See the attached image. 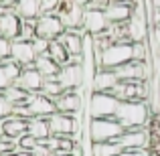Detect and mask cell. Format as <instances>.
<instances>
[{"instance_id":"6da1fadb","label":"cell","mask_w":160,"mask_h":156,"mask_svg":"<svg viewBox=\"0 0 160 156\" xmlns=\"http://www.w3.org/2000/svg\"><path fill=\"white\" fill-rule=\"evenodd\" d=\"M150 108L146 102H120L116 109V120L124 130H150Z\"/></svg>"},{"instance_id":"7a4b0ae2","label":"cell","mask_w":160,"mask_h":156,"mask_svg":"<svg viewBox=\"0 0 160 156\" xmlns=\"http://www.w3.org/2000/svg\"><path fill=\"white\" fill-rule=\"evenodd\" d=\"M126 130L120 126L116 118H99V120H91L87 126V138L89 142H113L124 134Z\"/></svg>"},{"instance_id":"3957f363","label":"cell","mask_w":160,"mask_h":156,"mask_svg":"<svg viewBox=\"0 0 160 156\" xmlns=\"http://www.w3.org/2000/svg\"><path fill=\"white\" fill-rule=\"evenodd\" d=\"M134 61V45L130 41L112 43L102 51V69H118L126 63Z\"/></svg>"},{"instance_id":"277c9868","label":"cell","mask_w":160,"mask_h":156,"mask_svg":"<svg viewBox=\"0 0 160 156\" xmlns=\"http://www.w3.org/2000/svg\"><path fill=\"white\" fill-rule=\"evenodd\" d=\"M120 105V99L112 93H93L89 95V103H87V116L91 120H99V118H113L116 109Z\"/></svg>"},{"instance_id":"5b68a950","label":"cell","mask_w":160,"mask_h":156,"mask_svg":"<svg viewBox=\"0 0 160 156\" xmlns=\"http://www.w3.org/2000/svg\"><path fill=\"white\" fill-rule=\"evenodd\" d=\"M57 79L65 91H77L79 93L81 85L85 87V71H83V65L67 63L65 67H61V73L57 75Z\"/></svg>"},{"instance_id":"8992f818","label":"cell","mask_w":160,"mask_h":156,"mask_svg":"<svg viewBox=\"0 0 160 156\" xmlns=\"http://www.w3.org/2000/svg\"><path fill=\"white\" fill-rule=\"evenodd\" d=\"M35 31H37V37H41V39L57 41L65 33V27H63L59 14H41L35 23Z\"/></svg>"},{"instance_id":"52a82bcc","label":"cell","mask_w":160,"mask_h":156,"mask_svg":"<svg viewBox=\"0 0 160 156\" xmlns=\"http://www.w3.org/2000/svg\"><path fill=\"white\" fill-rule=\"evenodd\" d=\"M109 20L106 16V10L102 8H85L83 14V31L91 37H99L103 33H108Z\"/></svg>"},{"instance_id":"ba28073f","label":"cell","mask_w":160,"mask_h":156,"mask_svg":"<svg viewBox=\"0 0 160 156\" xmlns=\"http://www.w3.org/2000/svg\"><path fill=\"white\" fill-rule=\"evenodd\" d=\"M122 150H146L150 148V130H126L118 140H113Z\"/></svg>"},{"instance_id":"9c48e42d","label":"cell","mask_w":160,"mask_h":156,"mask_svg":"<svg viewBox=\"0 0 160 156\" xmlns=\"http://www.w3.org/2000/svg\"><path fill=\"white\" fill-rule=\"evenodd\" d=\"M49 122V130H51V136H73L77 134L79 126H77V118L67 116V113H59L55 112L53 116L47 118Z\"/></svg>"},{"instance_id":"30bf717a","label":"cell","mask_w":160,"mask_h":156,"mask_svg":"<svg viewBox=\"0 0 160 156\" xmlns=\"http://www.w3.org/2000/svg\"><path fill=\"white\" fill-rule=\"evenodd\" d=\"M10 59L16 61L20 67H32L37 61V53H35V47H32L31 41H12L10 45Z\"/></svg>"},{"instance_id":"8fae6325","label":"cell","mask_w":160,"mask_h":156,"mask_svg":"<svg viewBox=\"0 0 160 156\" xmlns=\"http://www.w3.org/2000/svg\"><path fill=\"white\" fill-rule=\"evenodd\" d=\"M14 85H18L20 89H24L31 95L32 93H41V91H43V85H45V77L35 69V67H24Z\"/></svg>"},{"instance_id":"7c38bea8","label":"cell","mask_w":160,"mask_h":156,"mask_svg":"<svg viewBox=\"0 0 160 156\" xmlns=\"http://www.w3.org/2000/svg\"><path fill=\"white\" fill-rule=\"evenodd\" d=\"M118 83L120 81H118L116 73H113L112 69H98L95 75L91 77L89 87H91L93 93H112V91L116 89Z\"/></svg>"},{"instance_id":"4fadbf2b","label":"cell","mask_w":160,"mask_h":156,"mask_svg":"<svg viewBox=\"0 0 160 156\" xmlns=\"http://www.w3.org/2000/svg\"><path fill=\"white\" fill-rule=\"evenodd\" d=\"M27 108H28V112H31L32 118H49L57 112L55 102L49 99L47 95H43V93H32L27 102Z\"/></svg>"},{"instance_id":"5bb4252c","label":"cell","mask_w":160,"mask_h":156,"mask_svg":"<svg viewBox=\"0 0 160 156\" xmlns=\"http://www.w3.org/2000/svg\"><path fill=\"white\" fill-rule=\"evenodd\" d=\"M22 28V18L16 14L14 10H6L0 16V37L8 41H16Z\"/></svg>"},{"instance_id":"9a60e30c","label":"cell","mask_w":160,"mask_h":156,"mask_svg":"<svg viewBox=\"0 0 160 156\" xmlns=\"http://www.w3.org/2000/svg\"><path fill=\"white\" fill-rule=\"evenodd\" d=\"M0 128H2V136L8 138V140H12L16 144V142L20 140V138L27 134L28 130V120H22V118H16V116H10L6 118V120L0 122Z\"/></svg>"},{"instance_id":"2e32d148","label":"cell","mask_w":160,"mask_h":156,"mask_svg":"<svg viewBox=\"0 0 160 156\" xmlns=\"http://www.w3.org/2000/svg\"><path fill=\"white\" fill-rule=\"evenodd\" d=\"M87 33L83 31V28H77V31H65L59 37V41H61V45L67 49L69 57H73V55H83V37Z\"/></svg>"},{"instance_id":"e0dca14e","label":"cell","mask_w":160,"mask_h":156,"mask_svg":"<svg viewBox=\"0 0 160 156\" xmlns=\"http://www.w3.org/2000/svg\"><path fill=\"white\" fill-rule=\"evenodd\" d=\"M55 108L59 113H67V116H77L79 108H81V95L77 91H65L55 99Z\"/></svg>"},{"instance_id":"ac0fdd59","label":"cell","mask_w":160,"mask_h":156,"mask_svg":"<svg viewBox=\"0 0 160 156\" xmlns=\"http://www.w3.org/2000/svg\"><path fill=\"white\" fill-rule=\"evenodd\" d=\"M126 31H128L130 43H146V37H148V18L132 14V18L126 23Z\"/></svg>"},{"instance_id":"d6986e66","label":"cell","mask_w":160,"mask_h":156,"mask_svg":"<svg viewBox=\"0 0 160 156\" xmlns=\"http://www.w3.org/2000/svg\"><path fill=\"white\" fill-rule=\"evenodd\" d=\"M132 4H120V2H109L106 6V16L109 24H126L132 18Z\"/></svg>"},{"instance_id":"ffe728a7","label":"cell","mask_w":160,"mask_h":156,"mask_svg":"<svg viewBox=\"0 0 160 156\" xmlns=\"http://www.w3.org/2000/svg\"><path fill=\"white\" fill-rule=\"evenodd\" d=\"M12 10L27 23H37L41 16V0H18Z\"/></svg>"},{"instance_id":"44dd1931","label":"cell","mask_w":160,"mask_h":156,"mask_svg":"<svg viewBox=\"0 0 160 156\" xmlns=\"http://www.w3.org/2000/svg\"><path fill=\"white\" fill-rule=\"evenodd\" d=\"M32 67H35L45 79H55L59 73H61V65H57L49 55H41V57H37V61H35Z\"/></svg>"},{"instance_id":"7402d4cb","label":"cell","mask_w":160,"mask_h":156,"mask_svg":"<svg viewBox=\"0 0 160 156\" xmlns=\"http://www.w3.org/2000/svg\"><path fill=\"white\" fill-rule=\"evenodd\" d=\"M28 136H32L37 142H45L49 136H51V130H49V122L47 118H32L28 120Z\"/></svg>"},{"instance_id":"603a6c76","label":"cell","mask_w":160,"mask_h":156,"mask_svg":"<svg viewBox=\"0 0 160 156\" xmlns=\"http://www.w3.org/2000/svg\"><path fill=\"white\" fill-rule=\"evenodd\" d=\"M2 95L6 98V102L10 103L12 108H18V105H27L28 98H31V93H27L24 89H20L18 85H10Z\"/></svg>"},{"instance_id":"cb8c5ba5","label":"cell","mask_w":160,"mask_h":156,"mask_svg":"<svg viewBox=\"0 0 160 156\" xmlns=\"http://www.w3.org/2000/svg\"><path fill=\"white\" fill-rule=\"evenodd\" d=\"M122 148L116 142H91L89 154L91 156H118Z\"/></svg>"},{"instance_id":"d4e9b609","label":"cell","mask_w":160,"mask_h":156,"mask_svg":"<svg viewBox=\"0 0 160 156\" xmlns=\"http://www.w3.org/2000/svg\"><path fill=\"white\" fill-rule=\"evenodd\" d=\"M47 55L53 59L57 65H61V67H65L67 63H69V53H67V49L61 45V41H51L49 43V51H47Z\"/></svg>"},{"instance_id":"484cf974","label":"cell","mask_w":160,"mask_h":156,"mask_svg":"<svg viewBox=\"0 0 160 156\" xmlns=\"http://www.w3.org/2000/svg\"><path fill=\"white\" fill-rule=\"evenodd\" d=\"M43 95H47L49 99H57L59 95H63L65 93V89H63V85L59 83V79L55 77V79H45V85H43V91H41Z\"/></svg>"},{"instance_id":"4316f807","label":"cell","mask_w":160,"mask_h":156,"mask_svg":"<svg viewBox=\"0 0 160 156\" xmlns=\"http://www.w3.org/2000/svg\"><path fill=\"white\" fill-rule=\"evenodd\" d=\"M2 67H4V71H6V75L10 77L12 83H16V79L20 77V73H22V69H24V67H20L18 63L12 61V59H6V61H2Z\"/></svg>"},{"instance_id":"83f0119b","label":"cell","mask_w":160,"mask_h":156,"mask_svg":"<svg viewBox=\"0 0 160 156\" xmlns=\"http://www.w3.org/2000/svg\"><path fill=\"white\" fill-rule=\"evenodd\" d=\"M37 37V31H35V23H27V20H22V28H20V35L18 39L20 41H35Z\"/></svg>"},{"instance_id":"f1b7e54d","label":"cell","mask_w":160,"mask_h":156,"mask_svg":"<svg viewBox=\"0 0 160 156\" xmlns=\"http://www.w3.org/2000/svg\"><path fill=\"white\" fill-rule=\"evenodd\" d=\"M37 144H39V142H37V140H35L32 136H28V134H24V136L20 138L18 142H16V148H20V150H27V152H31V150L35 148Z\"/></svg>"},{"instance_id":"f546056e","label":"cell","mask_w":160,"mask_h":156,"mask_svg":"<svg viewBox=\"0 0 160 156\" xmlns=\"http://www.w3.org/2000/svg\"><path fill=\"white\" fill-rule=\"evenodd\" d=\"M49 43H51V41L41 39V37H35V41H32V47H35L37 57H41V55H47V51H49Z\"/></svg>"},{"instance_id":"4dcf8cb0","label":"cell","mask_w":160,"mask_h":156,"mask_svg":"<svg viewBox=\"0 0 160 156\" xmlns=\"http://www.w3.org/2000/svg\"><path fill=\"white\" fill-rule=\"evenodd\" d=\"M12 109H14V108H12V105L6 102V98L0 93V122L6 120V118H10L12 116Z\"/></svg>"},{"instance_id":"1f68e13d","label":"cell","mask_w":160,"mask_h":156,"mask_svg":"<svg viewBox=\"0 0 160 156\" xmlns=\"http://www.w3.org/2000/svg\"><path fill=\"white\" fill-rule=\"evenodd\" d=\"M10 45H12V41L0 37V63L6 61V59H10Z\"/></svg>"},{"instance_id":"d6a6232c","label":"cell","mask_w":160,"mask_h":156,"mask_svg":"<svg viewBox=\"0 0 160 156\" xmlns=\"http://www.w3.org/2000/svg\"><path fill=\"white\" fill-rule=\"evenodd\" d=\"M10 85H14V83L10 81V77L6 75V71H4V67H2V63H0V93H4V91H6Z\"/></svg>"},{"instance_id":"836d02e7","label":"cell","mask_w":160,"mask_h":156,"mask_svg":"<svg viewBox=\"0 0 160 156\" xmlns=\"http://www.w3.org/2000/svg\"><path fill=\"white\" fill-rule=\"evenodd\" d=\"M118 156H150V152H146V150H122Z\"/></svg>"},{"instance_id":"e575fe53","label":"cell","mask_w":160,"mask_h":156,"mask_svg":"<svg viewBox=\"0 0 160 156\" xmlns=\"http://www.w3.org/2000/svg\"><path fill=\"white\" fill-rule=\"evenodd\" d=\"M148 20H150V24H152V27H160V10H152Z\"/></svg>"},{"instance_id":"d590c367","label":"cell","mask_w":160,"mask_h":156,"mask_svg":"<svg viewBox=\"0 0 160 156\" xmlns=\"http://www.w3.org/2000/svg\"><path fill=\"white\" fill-rule=\"evenodd\" d=\"M16 2H18V0H0V6H4L6 10H12V8L16 6Z\"/></svg>"},{"instance_id":"8d00e7d4","label":"cell","mask_w":160,"mask_h":156,"mask_svg":"<svg viewBox=\"0 0 160 156\" xmlns=\"http://www.w3.org/2000/svg\"><path fill=\"white\" fill-rule=\"evenodd\" d=\"M71 2L77 4V6H81L83 10H85V8H89V6H91V2H93V0H71Z\"/></svg>"},{"instance_id":"74e56055","label":"cell","mask_w":160,"mask_h":156,"mask_svg":"<svg viewBox=\"0 0 160 156\" xmlns=\"http://www.w3.org/2000/svg\"><path fill=\"white\" fill-rule=\"evenodd\" d=\"M150 152H152L154 156H160V140H152V146H150Z\"/></svg>"},{"instance_id":"f35d334b","label":"cell","mask_w":160,"mask_h":156,"mask_svg":"<svg viewBox=\"0 0 160 156\" xmlns=\"http://www.w3.org/2000/svg\"><path fill=\"white\" fill-rule=\"evenodd\" d=\"M150 6L152 10H160V0H150Z\"/></svg>"},{"instance_id":"ab89813d","label":"cell","mask_w":160,"mask_h":156,"mask_svg":"<svg viewBox=\"0 0 160 156\" xmlns=\"http://www.w3.org/2000/svg\"><path fill=\"white\" fill-rule=\"evenodd\" d=\"M154 124H158V126H160V112L156 113V116H154Z\"/></svg>"},{"instance_id":"60d3db41","label":"cell","mask_w":160,"mask_h":156,"mask_svg":"<svg viewBox=\"0 0 160 156\" xmlns=\"http://www.w3.org/2000/svg\"><path fill=\"white\" fill-rule=\"evenodd\" d=\"M55 156H73V154H55Z\"/></svg>"},{"instance_id":"b9f144b4","label":"cell","mask_w":160,"mask_h":156,"mask_svg":"<svg viewBox=\"0 0 160 156\" xmlns=\"http://www.w3.org/2000/svg\"><path fill=\"white\" fill-rule=\"evenodd\" d=\"M0 138H2V128H0Z\"/></svg>"}]
</instances>
